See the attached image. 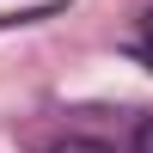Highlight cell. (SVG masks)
Returning <instances> with one entry per match:
<instances>
[{
	"label": "cell",
	"instance_id": "3957f363",
	"mask_svg": "<svg viewBox=\"0 0 153 153\" xmlns=\"http://www.w3.org/2000/svg\"><path fill=\"white\" fill-rule=\"evenodd\" d=\"M141 55L153 61V6H147V19H141Z\"/></svg>",
	"mask_w": 153,
	"mask_h": 153
},
{
	"label": "cell",
	"instance_id": "7a4b0ae2",
	"mask_svg": "<svg viewBox=\"0 0 153 153\" xmlns=\"http://www.w3.org/2000/svg\"><path fill=\"white\" fill-rule=\"evenodd\" d=\"M55 153H110V147H104V141H61Z\"/></svg>",
	"mask_w": 153,
	"mask_h": 153
},
{
	"label": "cell",
	"instance_id": "6da1fadb",
	"mask_svg": "<svg viewBox=\"0 0 153 153\" xmlns=\"http://www.w3.org/2000/svg\"><path fill=\"white\" fill-rule=\"evenodd\" d=\"M129 153H153V117H141V123H135V141H129Z\"/></svg>",
	"mask_w": 153,
	"mask_h": 153
}]
</instances>
